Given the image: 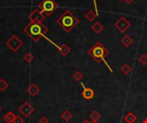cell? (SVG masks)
Wrapping results in <instances>:
<instances>
[{
	"mask_svg": "<svg viewBox=\"0 0 147 123\" xmlns=\"http://www.w3.org/2000/svg\"><path fill=\"white\" fill-rule=\"evenodd\" d=\"M88 55L96 62L105 61V58L109 55V51L102 43L96 42L88 51Z\"/></svg>",
	"mask_w": 147,
	"mask_h": 123,
	"instance_id": "cell-3",
	"label": "cell"
},
{
	"mask_svg": "<svg viewBox=\"0 0 147 123\" xmlns=\"http://www.w3.org/2000/svg\"><path fill=\"white\" fill-rule=\"evenodd\" d=\"M14 123H23V120L20 118L19 116H16V119L14 121Z\"/></svg>",
	"mask_w": 147,
	"mask_h": 123,
	"instance_id": "cell-24",
	"label": "cell"
},
{
	"mask_svg": "<svg viewBox=\"0 0 147 123\" xmlns=\"http://www.w3.org/2000/svg\"><path fill=\"white\" fill-rule=\"evenodd\" d=\"M139 62L142 66H146L147 65V55L146 53H143L140 57H139Z\"/></svg>",
	"mask_w": 147,
	"mask_h": 123,
	"instance_id": "cell-21",
	"label": "cell"
},
{
	"mask_svg": "<svg viewBox=\"0 0 147 123\" xmlns=\"http://www.w3.org/2000/svg\"><path fill=\"white\" fill-rule=\"evenodd\" d=\"M97 15H98V14L96 13V10H94V9H89L87 11V13L84 15V17H85V19L88 21L91 22V21H93L97 17Z\"/></svg>",
	"mask_w": 147,
	"mask_h": 123,
	"instance_id": "cell-11",
	"label": "cell"
},
{
	"mask_svg": "<svg viewBox=\"0 0 147 123\" xmlns=\"http://www.w3.org/2000/svg\"><path fill=\"white\" fill-rule=\"evenodd\" d=\"M3 119H4V121H5L6 122L12 123L14 122V121H15V119H16V116H15L12 112H8V113L4 116Z\"/></svg>",
	"mask_w": 147,
	"mask_h": 123,
	"instance_id": "cell-16",
	"label": "cell"
},
{
	"mask_svg": "<svg viewBox=\"0 0 147 123\" xmlns=\"http://www.w3.org/2000/svg\"><path fill=\"white\" fill-rule=\"evenodd\" d=\"M59 5L55 0H42L40 3L39 6L37 7L42 14L46 16H50L57 9Z\"/></svg>",
	"mask_w": 147,
	"mask_h": 123,
	"instance_id": "cell-4",
	"label": "cell"
},
{
	"mask_svg": "<svg viewBox=\"0 0 147 123\" xmlns=\"http://www.w3.org/2000/svg\"><path fill=\"white\" fill-rule=\"evenodd\" d=\"M23 59H24V61L27 62H31L34 59V55H33L32 53H27V54L24 55Z\"/></svg>",
	"mask_w": 147,
	"mask_h": 123,
	"instance_id": "cell-22",
	"label": "cell"
},
{
	"mask_svg": "<svg viewBox=\"0 0 147 123\" xmlns=\"http://www.w3.org/2000/svg\"><path fill=\"white\" fill-rule=\"evenodd\" d=\"M0 110H1V107H0Z\"/></svg>",
	"mask_w": 147,
	"mask_h": 123,
	"instance_id": "cell-32",
	"label": "cell"
},
{
	"mask_svg": "<svg viewBox=\"0 0 147 123\" xmlns=\"http://www.w3.org/2000/svg\"><path fill=\"white\" fill-rule=\"evenodd\" d=\"M143 123H147V118H145V119L143 120Z\"/></svg>",
	"mask_w": 147,
	"mask_h": 123,
	"instance_id": "cell-29",
	"label": "cell"
},
{
	"mask_svg": "<svg viewBox=\"0 0 147 123\" xmlns=\"http://www.w3.org/2000/svg\"><path fill=\"white\" fill-rule=\"evenodd\" d=\"M24 33L31 38L34 41L37 42L40 38L44 37L47 33L48 29L43 25L42 22L39 21H30L23 29Z\"/></svg>",
	"mask_w": 147,
	"mask_h": 123,
	"instance_id": "cell-1",
	"label": "cell"
},
{
	"mask_svg": "<svg viewBox=\"0 0 147 123\" xmlns=\"http://www.w3.org/2000/svg\"><path fill=\"white\" fill-rule=\"evenodd\" d=\"M40 92V89L37 86H35L34 84H31L28 88V92L32 96V97H34L38 92Z\"/></svg>",
	"mask_w": 147,
	"mask_h": 123,
	"instance_id": "cell-15",
	"label": "cell"
},
{
	"mask_svg": "<svg viewBox=\"0 0 147 123\" xmlns=\"http://www.w3.org/2000/svg\"><path fill=\"white\" fill-rule=\"evenodd\" d=\"M121 71L124 74H129L132 72V67L128 63H124L121 68Z\"/></svg>",
	"mask_w": 147,
	"mask_h": 123,
	"instance_id": "cell-17",
	"label": "cell"
},
{
	"mask_svg": "<svg viewBox=\"0 0 147 123\" xmlns=\"http://www.w3.org/2000/svg\"><path fill=\"white\" fill-rule=\"evenodd\" d=\"M58 50H59V52L63 56V57H65L69 54V52L71 51V49L70 47L66 45V44H63L61 45L60 46H58Z\"/></svg>",
	"mask_w": 147,
	"mask_h": 123,
	"instance_id": "cell-12",
	"label": "cell"
},
{
	"mask_svg": "<svg viewBox=\"0 0 147 123\" xmlns=\"http://www.w3.org/2000/svg\"><path fill=\"white\" fill-rule=\"evenodd\" d=\"M94 3H95V7H96V13L98 14V12H97V9H96V0H94Z\"/></svg>",
	"mask_w": 147,
	"mask_h": 123,
	"instance_id": "cell-27",
	"label": "cell"
},
{
	"mask_svg": "<svg viewBox=\"0 0 147 123\" xmlns=\"http://www.w3.org/2000/svg\"><path fill=\"white\" fill-rule=\"evenodd\" d=\"M90 118L92 121H94V122H98V121L102 118V116H101V114H100L98 111L94 110L92 113H90Z\"/></svg>",
	"mask_w": 147,
	"mask_h": 123,
	"instance_id": "cell-18",
	"label": "cell"
},
{
	"mask_svg": "<svg viewBox=\"0 0 147 123\" xmlns=\"http://www.w3.org/2000/svg\"><path fill=\"white\" fill-rule=\"evenodd\" d=\"M91 123H98V122H94V121H92Z\"/></svg>",
	"mask_w": 147,
	"mask_h": 123,
	"instance_id": "cell-30",
	"label": "cell"
},
{
	"mask_svg": "<svg viewBox=\"0 0 147 123\" xmlns=\"http://www.w3.org/2000/svg\"><path fill=\"white\" fill-rule=\"evenodd\" d=\"M104 27L102 26V24L99 21H96V23H94L91 27V30L94 31L96 34H99L100 33H102V31L103 30Z\"/></svg>",
	"mask_w": 147,
	"mask_h": 123,
	"instance_id": "cell-14",
	"label": "cell"
},
{
	"mask_svg": "<svg viewBox=\"0 0 147 123\" xmlns=\"http://www.w3.org/2000/svg\"><path fill=\"white\" fill-rule=\"evenodd\" d=\"M115 27L121 32V33H125L130 27H131V23L130 21L125 17V16H121L120 17L115 23Z\"/></svg>",
	"mask_w": 147,
	"mask_h": 123,
	"instance_id": "cell-6",
	"label": "cell"
},
{
	"mask_svg": "<svg viewBox=\"0 0 147 123\" xmlns=\"http://www.w3.org/2000/svg\"><path fill=\"white\" fill-rule=\"evenodd\" d=\"M39 122L40 123H48V120H47V117H42L40 121H39Z\"/></svg>",
	"mask_w": 147,
	"mask_h": 123,
	"instance_id": "cell-25",
	"label": "cell"
},
{
	"mask_svg": "<svg viewBox=\"0 0 147 123\" xmlns=\"http://www.w3.org/2000/svg\"><path fill=\"white\" fill-rule=\"evenodd\" d=\"M61 117H62V119H63L65 122H69V121L72 118V114H71L70 111L65 110V112H63V113H62Z\"/></svg>",
	"mask_w": 147,
	"mask_h": 123,
	"instance_id": "cell-19",
	"label": "cell"
},
{
	"mask_svg": "<svg viewBox=\"0 0 147 123\" xmlns=\"http://www.w3.org/2000/svg\"><path fill=\"white\" fill-rule=\"evenodd\" d=\"M8 87V82L3 79L0 80V91H4Z\"/></svg>",
	"mask_w": 147,
	"mask_h": 123,
	"instance_id": "cell-23",
	"label": "cell"
},
{
	"mask_svg": "<svg viewBox=\"0 0 147 123\" xmlns=\"http://www.w3.org/2000/svg\"><path fill=\"white\" fill-rule=\"evenodd\" d=\"M5 45L14 52L17 51L23 45V41L18 38L16 34H13L6 42H5Z\"/></svg>",
	"mask_w": 147,
	"mask_h": 123,
	"instance_id": "cell-5",
	"label": "cell"
},
{
	"mask_svg": "<svg viewBox=\"0 0 147 123\" xmlns=\"http://www.w3.org/2000/svg\"><path fill=\"white\" fill-rule=\"evenodd\" d=\"M82 123H91V122H90L89 120H84Z\"/></svg>",
	"mask_w": 147,
	"mask_h": 123,
	"instance_id": "cell-28",
	"label": "cell"
},
{
	"mask_svg": "<svg viewBox=\"0 0 147 123\" xmlns=\"http://www.w3.org/2000/svg\"><path fill=\"white\" fill-rule=\"evenodd\" d=\"M79 22V19L77 18L71 10H65L56 20V23L66 33L71 32Z\"/></svg>",
	"mask_w": 147,
	"mask_h": 123,
	"instance_id": "cell-2",
	"label": "cell"
},
{
	"mask_svg": "<svg viewBox=\"0 0 147 123\" xmlns=\"http://www.w3.org/2000/svg\"><path fill=\"white\" fill-rule=\"evenodd\" d=\"M124 1H125V3L127 4H130V3H132L134 2V0H124Z\"/></svg>",
	"mask_w": 147,
	"mask_h": 123,
	"instance_id": "cell-26",
	"label": "cell"
},
{
	"mask_svg": "<svg viewBox=\"0 0 147 123\" xmlns=\"http://www.w3.org/2000/svg\"><path fill=\"white\" fill-rule=\"evenodd\" d=\"M19 111L26 117H28L33 111H34V108L28 104V103H24L20 108H19Z\"/></svg>",
	"mask_w": 147,
	"mask_h": 123,
	"instance_id": "cell-9",
	"label": "cell"
},
{
	"mask_svg": "<svg viewBox=\"0 0 147 123\" xmlns=\"http://www.w3.org/2000/svg\"><path fill=\"white\" fill-rule=\"evenodd\" d=\"M121 44H122L125 47H129V46H131V45L134 43V39H133L130 35L126 34V35L121 39Z\"/></svg>",
	"mask_w": 147,
	"mask_h": 123,
	"instance_id": "cell-10",
	"label": "cell"
},
{
	"mask_svg": "<svg viewBox=\"0 0 147 123\" xmlns=\"http://www.w3.org/2000/svg\"><path fill=\"white\" fill-rule=\"evenodd\" d=\"M119 1H124V0H119Z\"/></svg>",
	"mask_w": 147,
	"mask_h": 123,
	"instance_id": "cell-31",
	"label": "cell"
},
{
	"mask_svg": "<svg viewBox=\"0 0 147 123\" xmlns=\"http://www.w3.org/2000/svg\"><path fill=\"white\" fill-rule=\"evenodd\" d=\"M124 120L127 123H135L137 121V116L133 112H128L125 116Z\"/></svg>",
	"mask_w": 147,
	"mask_h": 123,
	"instance_id": "cell-13",
	"label": "cell"
},
{
	"mask_svg": "<svg viewBox=\"0 0 147 123\" xmlns=\"http://www.w3.org/2000/svg\"><path fill=\"white\" fill-rule=\"evenodd\" d=\"M82 86H83V92H82V96L83 98L87 100V101H90L91 100L94 96H95V92L92 88H90V87H86L84 86V83H81Z\"/></svg>",
	"mask_w": 147,
	"mask_h": 123,
	"instance_id": "cell-8",
	"label": "cell"
},
{
	"mask_svg": "<svg viewBox=\"0 0 147 123\" xmlns=\"http://www.w3.org/2000/svg\"><path fill=\"white\" fill-rule=\"evenodd\" d=\"M73 79L76 80V81H78V82H79V81H81L82 80V79L84 78V75H83V74L80 72V71H76L75 73H74V74H73Z\"/></svg>",
	"mask_w": 147,
	"mask_h": 123,
	"instance_id": "cell-20",
	"label": "cell"
},
{
	"mask_svg": "<svg viewBox=\"0 0 147 123\" xmlns=\"http://www.w3.org/2000/svg\"><path fill=\"white\" fill-rule=\"evenodd\" d=\"M28 20L30 21H39V22H42V21H44L45 19V15L42 14V12L38 9L36 8L35 9H34L30 15H28Z\"/></svg>",
	"mask_w": 147,
	"mask_h": 123,
	"instance_id": "cell-7",
	"label": "cell"
}]
</instances>
